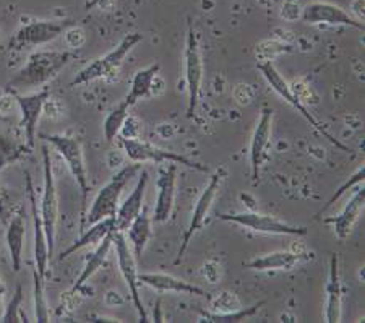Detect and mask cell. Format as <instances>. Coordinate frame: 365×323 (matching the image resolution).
<instances>
[{"mask_svg": "<svg viewBox=\"0 0 365 323\" xmlns=\"http://www.w3.org/2000/svg\"><path fill=\"white\" fill-rule=\"evenodd\" d=\"M0 202H2V193H0Z\"/></svg>", "mask_w": 365, "mask_h": 323, "instance_id": "cell-42", "label": "cell"}, {"mask_svg": "<svg viewBox=\"0 0 365 323\" xmlns=\"http://www.w3.org/2000/svg\"><path fill=\"white\" fill-rule=\"evenodd\" d=\"M70 26H75V21L70 19L26 21L11 36L9 49L23 51L28 48H39V46H44L57 39L58 36H62Z\"/></svg>", "mask_w": 365, "mask_h": 323, "instance_id": "cell-6", "label": "cell"}, {"mask_svg": "<svg viewBox=\"0 0 365 323\" xmlns=\"http://www.w3.org/2000/svg\"><path fill=\"white\" fill-rule=\"evenodd\" d=\"M76 54L70 51H36L28 57L25 66L15 73L7 83V90L11 93L26 91L49 83L75 61Z\"/></svg>", "mask_w": 365, "mask_h": 323, "instance_id": "cell-1", "label": "cell"}, {"mask_svg": "<svg viewBox=\"0 0 365 323\" xmlns=\"http://www.w3.org/2000/svg\"><path fill=\"white\" fill-rule=\"evenodd\" d=\"M240 309V302L237 296L234 292L225 291L221 292L213 301V307H211V312H217V314H229L234 312V310Z\"/></svg>", "mask_w": 365, "mask_h": 323, "instance_id": "cell-33", "label": "cell"}, {"mask_svg": "<svg viewBox=\"0 0 365 323\" xmlns=\"http://www.w3.org/2000/svg\"><path fill=\"white\" fill-rule=\"evenodd\" d=\"M4 297H5V284H4V281H2V276H0V317H2L4 309H5Z\"/></svg>", "mask_w": 365, "mask_h": 323, "instance_id": "cell-39", "label": "cell"}, {"mask_svg": "<svg viewBox=\"0 0 365 323\" xmlns=\"http://www.w3.org/2000/svg\"><path fill=\"white\" fill-rule=\"evenodd\" d=\"M140 283L150 286L151 289L158 292H178V294H192L203 297L208 294L200 286L188 283L185 280H180L178 276L168 273H143L138 275Z\"/></svg>", "mask_w": 365, "mask_h": 323, "instance_id": "cell-20", "label": "cell"}, {"mask_svg": "<svg viewBox=\"0 0 365 323\" xmlns=\"http://www.w3.org/2000/svg\"><path fill=\"white\" fill-rule=\"evenodd\" d=\"M26 237V218L23 213L14 215L5 229V239H7V247L10 252V262L14 272L19 273L21 270L23 260V247H25Z\"/></svg>", "mask_w": 365, "mask_h": 323, "instance_id": "cell-23", "label": "cell"}, {"mask_svg": "<svg viewBox=\"0 0 365 323\" xmlns=\"http://www.w3.org/2000/svg\"><path fill=\"white\" fill-rule=\"evenodd\" d=\"M7 121H9V117L5 116V114L2 113V111H0V122H7Z\"/></svg>", "mask_w": 365, "mask_h": 323, "instance_id": "cell-40", "label": "cell"}, {"mask_svg": "<svg viewBox=\"0 0 365 323\" xmlns=\"http://www.w3.org/2000/svg\"><path fill=\"white\" fill-rule=\"evenodd\" d=\"M169 166L164 168L158 180V198L153 210L151 221L163 225L168 222L174 208L175 198V180H178V164L168 163Z\"/></svg>", "mask_w": 365, "mask_h": 323, "instance_id": "cell-16", "label": "cell"}, {"mask_svg": "<svg viewBox=\"0 0 365 323\" xmlns=\"http://www.w3.org/2000/svg\"><path fill=\"white\" fill-rule=\"evenodd\" d=\"M26 190L29 197V203H31V215H33V227H34V262H36V272L47 278V272H49V249H47L46 232L43 227V221H41V215L38 210L36 193L33 189V182L29 174L26 173Z\"/></svg>", "mask_w": 365, "mask_h": 323, "instance_id": "cell-18", "label": "cell"}, {"mask_svg": "<svg viewBox=\"0 0 365 323\" xmlns=\"http://www.w3.org/2000/svg\"><path fill=\"white\" fill-rule=\"evenodd\" d=\"M132 106L128 104L125 99L120 101L115 108L110 109V113L106 116L104 124H103V132H104V138L108 143H114L115 138H119L122 125L125 124L127 117H128V111H130Z\"/></svg>", "mask_w": 365, "mask_h": 323, "instance_id": "cell-28", "label": "cell"}, {"mask_svg": "<svg viewBox=\"0 0 365 323\" xmlns=\"http://www.w3.org/2000/svg\"><path fill=\"white\" fill-rule=\"evenodd\" d=\"M160 63H153L150 67L138 70V72L133 75L130 91H128L125 101L130 106H135L138 101H141V99L153 96V83H155L156 76L160 75Z\"/></svg>", "mask_w": 365, "mask_h": 323, "instance_id": "cell-27", "label": "cell"}, {"mask_svg": "<svg viewBox=\"0 0 365 323\" xmlns=\"http://www.w3.org/2000/svg\"><path fill=\"white\" fill-rule=\"evenodd\" d=\"M138 180L135 184L130 195L125 198V202L119 205V208L115 211L114 221H115V231L117 232H125L128 226L132 225V221L140 215V211L145 207V193L146 187H148V173L145 169H141L138 173Z\"/></svg>", "mask_w": 365, "mask_h": 323, "instance_id": "cell-17", "label": "cell"}, {"mask_svg": "<svg viewBox=\"0 0 365 323\" xmlns=\"http://www.w3.org/2000/svg\"><path fill=\"white\" fill-rule=\"evenodd\" d=\"M140 171H141V164L133 163V164H128L125 168H122L119 173H115L113 178H110L108 184L98 192L96 198L93 200L91 208L86 215L88 226L99 220L109 218V216H115V211L119 208L122 192L127 189V185L130 184L135 178H137Z\"/></svg>", "mask_w": 365, "mask_h": 323, "instance_id": "cell-3", "label": "cell"}, {"mask_svg": "<svg viewBox=\"0 0 365 323\" xmlns=\"http://www.w3.org/2000/svg\"><path fill=\"white\" fill-rule=\"evenodd\" d=\"M203 275L210 283H216L217 278H220V268H217V263L213 260L206 262L203 267Z\"/></svg>", "mask_w": 365, "mask_h": 323, "instance_id": "cell-36", "label": "cell"}, {"mask_svg": "<svg viewBox=\"0 0 365 323\" xmlns=\"http://www.w3.org/2000/svg\"><path fill=\"white\" fill-rule=\"evenodd\" d=\"M341 312H343V289H341L339 278V258L336 254H333L331 262H329V276L327 284L325 320L328 323H338L341 322Z\"/></svg>", "mask_w": 365, "mask_h": 323, "instance_id": "cell-22", "label": "cell"}, {"mask_svg": "<svg viewBox=\"0 0 365 323\" xmlns=\"http://www.w3.org/2000/svg\"><path fill=\"white\" fill-rule=\"evenodd\" d=\"M21 302H23V287L19 284L15 287L14 296H11L7 307L4 309V314L0 317V322L4 323H19V322H28L26 315H21Z\"/></svg>", "mask_w": 365, "mask_h": 323, "instance_id": "cell-32", "label": "cell"}, {"mask_svg": "<svg viewBox=\"0 0 365 323\" xmlns=\"http://www.w3.org/2000/svg\"><path fill=\"white\" fill-rule=\"evenodd\" d=\"M310 258H314V255L305 250H279L253 258V260L245 263V268L258 270V272H274V270H284V272H287V270H292L299 265L300 262H307Z\"/></svg>", "mask_w": 365, "mask_h": 323, "instance_id": "cell-19", "label": "cell"}, {"mask_svg": "<svg viewBox=\"0 0 365 323\" xmlns=\"http://www.w3.org/2000/svg\"><path fill=\"white\" fill-rule=\"evenodd\" d=\"M4 234V229H2V222H0V236H2Z\"/></svg>", "mask_w": 365, "mask_h": 323, "instance_id": "cell-41", "label": "cell"}, {"mask_svg": "<svg viewBox=\"0 0 365 323\" xmlns=\"http://www.w3.org/2000/svg\"><path fill=\"white\" fill-rule=\"evenodd\" d=\"M221 221L234 222V225L244 226L250 231L262 232V234H273V236H307L309 229L304 226H294L289 222L282 221L274 216L255 213V211H244V213H231V215H220L217 216Z\"/></svg>", "mask_w": 365, "mask_h": 323, "instance_id": "cell-9", "label": "cell"}, {"mask_svg": "<svg viewBox=\"0 0 365 323\" xmlns=\"http://www.w3.org/2000/svg\"><path fill=\"white\" fill-rule=\"evenodd\" d=\"M63 36H66L70 48H80V46L85 43V31L76 25L70 26L67 31L63 33Z\"/></svg>", "mask_w": 365, "mask_h": 323, "instance_id": "cell-35", "label": "cell"}, {"mask_svg": "<svg viewBox=\"0 0 365 323\" xmlns=\"http://www.w3.org/2000/svg\"><path fill=\"white\" fill-rule=\"evenodd\" d=\"M43 140L54 146L56 151L62 156V160L66 161L70 174L73 175L76 185L81 190V210L85 211L91 185L90 179H88L81 142L76 137H72V135H43Z\"/></svg>", "mask_w": 365, "mask_h": 323, "instance_id": "cell-5", "label": "cell"}, {"mask_svg": "<svg viewBox=\"0 0 365 323\" xmlns=\"http://www.w3.org/2000/svg\"><path fill=\"white\" fill-rule=\"evenodd\" d=\"M114 232V231H113ZM113 232H109L108 236H106L101 242L98 244V247L94 249L93 254L88 257L86 260V265L85 268L81 270V273L78 278H76L75 284L72 287V291H70V294L75 296L76 292L83 289V286L90 281L94 275H96L99 272V268H101L104 265L106 258H108L110 249H113Z\"/></svg>", "mask_w": 365, "mask_h": 323, "instance_id": "cell-25", "label": "cell"}, {"mask_svg": "<svg viewBox=\"0 0 365 323\" xmlns=\"http://www.w3.org/2000/svg\"><path fill=\"white\" fill-rule=\"evenodd\" d=\"M302 20L310 25H336V26H351L364 31L365 26L362 21L356 20L349 11L341 9L339 5L327 2L309 4L302 11Z\"/></svg>", "mask_w": 365, "mask_h": 323, "instance_id": "cell-15", "label": "cell"}, {"mask_svg": "<svg viewBox=\"0 0 365 323\" xmlns=\"http://www.w3.org/2000/svg\"><path fill=\"white\" fill-rule=\"evenodd\" d=\"M273 109L263 108L260 119L257 122L255 132L252 135L250 142V168H252V180L257 182L260 178V171L264 160L268 156L269 142H272L273 130Z\"/></svg>", "mask_w": 365, "mask_h": 323, "instance_id": "cell-14", "label": "cell"}, {"mask_svg": "<svg viewBox=\"0 0 365 323\" xmlns=\"http://www.w3.org/2000/svg\"><path fill=\"white\" fill-rule=\"evenodd\" d=\"M11 95H14L15 103L20 109V125L25 130L26 145L33 150L34 143H36L38 122L44 113V106L51 98L49 90L44 88V90L29 93V95H16V93H11Z\"/></svg>", "mask_w": 365, "mask_h": 323, "instance_id": "cell-13", "label": "cell"}, {"mask_svg": "<svg viewBox=\"0 0 365 323\" xmlns=\"http://www.w3.org/2000/svg\"><path fill=\"white\" fill-rule=\"evenodd\" d=\"M257 68L260 70V73L263 75V78L268 81V85L272 86V90L276 93V95H278L282 101L284 103H287L291 106L292 109H296L297 113L304 117L305 121L309 122V124L315 128V132H319L320 135H323V137L325 138H328L329 142H331L333 145H336L338 148H341L343 151H351L349 148H347V146H344L343 143H339L336 138L333 137L331 133H329L325 127H323L319 121L315 119L314 117V114L310 113V111L307 109V106H305L304 103H302V99L299 98V95L296 91L292 90V86L287 83L286 81V78L284 76H282L279 72H278V68H276L274 66H273V62L272 61H260L257 63Z\"/></svg>", "mask_w": 365, "mask_h": 323, "instance_id": "cell-4", "label": "cell"}, {"mask_svg": "<svg viewBox=\"0 0 365 323\" xmlns=\"http://www.w3.org/2000/svg\"><path fill=\"white\" fill-rule=\"evenodd\" d=\"M225 178H226V169L220 168L213 175H211V179L208 184H206L205 190L202 192V195H200V198L197 200V205H195V208H193L190 222H188V227L185 229L184 237H182L180 249L178 252V258H175V262H174L175 265H179V263L182 262V258H184L193 236H195L200 229L205 226L206 216L210 215V210H211V207H213L217 193H220L221 184H222V180H225Z\"/></svg>", "mask_w": 365, "mask_h": 323, "instance_id": "cell-8", "label": "cell"}, {"mask_svg": "<svg viewBox=\"0 0 365 323\" xmlns=\"http://www.w3.org/2000/svg\"><path fill=\"white\" fill-rule=\"evenodd\" d=\"M143 41V34L140 33H128L122 38V41L115 48L108 52V54L103 57L94 58L93 62L88 63L86 67L80 70L78 73L75 75V78L70 81V86H80L91 83V81L96 80H109L117 75L119 68L122 67L125 57L130 54V51L137 46L138 43Z\"/></svg>", "mask_w": 365, "mask_h": 323, "instance_id": "cell-2", "label": "cell"}, {"mask_svg": "<svg viewBox=\"0 0 365 323\" xmlns=\"http://www.w3.org/2000/svg\"><path fill=\"white\" fill-rule=\"evenodd\" d=\"M29 151H31V148L28 145H20L15 140L0 135V168L21 160Z\"/></svg>", "mask_w": 365, "mask_h": 323, "instance_id": "cell-30", "label": "cell"}, {"mask_svg": "<svg viewBox=\"0 0 365 323\" xmlns=\"http://www.w3.org/2000/svg\"><path fill=\"white\" fill-rule=\"evenodd\" d=\"M185 80L188 88V117L195 116L197 106L200 101V93H202L203 81V58L200 52L198 38L193 26H188L187 44H185Z\"/></svg>", "mask_w": 365, "mask_h": 323, "instance_id": "cell-12", "label": "cell"}, {"mask_svg": "<svg viewBox=\"0 0 365 323\" xmlns=\"http://www.w3.org/2000/svg\"><path fill=\"white\" fill-rule=\"evenodd\" d=\"M113 231H115L114 216H109V218H104V220L93 222V225H90V227H88L85 232H81V236L76 239L68 249L62 252L61 257H58V260L61 262L66 260L67 257L73 255L75 252H78L85 247H90V245H98L106 236H108L109 232H113Z\"/></svg>", "mask_w": 365, "mask_h": 323, "instance_id": "cell-24", "label": "cell"}, {"mask_svg": "<svg viewBox=\"0 0 365 323\" xmlns=\"http://www.w3.org/2000/svg\"><path fill=\"white\" fill-rule=\"evenodd\" d=\"M106 2H109V0H88V2L85 4V10H93V9L103 7Z\"/></svg>", "mask_w": 365, "mask_h": 323, "instance_id": "cell-38", "label": "cell"}, {"mask_svg": "<svg viewBox=\"0 0 365 323\" xmlns=\"http://www.w3.org/2000/svg\"><path fill=\"white\" fill-rule=\"evenodd\" d=\"M364 179H365V168L362 166L361 169H359V171L354 174V175H351L349 179H347L343 185L339 187L338 189V192L334 193V195L328 200V203L325 205V207H323L322 210H320V213L319 215H322V213H325V211L329 208V207H333L334 205V202H336V200L343 195L344 192H347L351 189V187H354V185H361V184H364Z\"/></svg>", "mask_w": 365, "mask_h": 323, "instance_id": "cell-34", "label": "cell"}, {"mask_svg": "<svg viewBox=\"0 0 365 323\" xmlns=\"http://www.w3.org/2000/svg\"><path fill=\"white\" fill-rule=\"evenodd\" d=\"M151 226H153L151 216L148 215L146 207H143V210L140 211V215L132 221V225L128 226V229L125 231L128 242L132 245L130 249L137 260H140L141 255H143L146 244H148V240L151 237Z\"/></svg>", "mask_w": 365, "mask_h": 323, "instance_id": "cell-26", "label": "cell"}, {"mask_svg": "<svg viewBox=\"0 0 365 323\" xmlns=\"http://www.w3.org/2000/svg\"><path fill=\"white\" fill-rule=\"evenodd\" d=\"M120 146L125 151V155L132 163H175L188 169H195L200 173H206V168L195 161L188 160L187 156L179 155V153L160 148V146L153 145L150 142L140 138H120Z\"/></svg>", "mask_w": 365, "mask_h": 323, "instance_id": "cell-7", "label": "cell"}, {"mask_svg": "<svg viewBox=\"0 0 365 323\" xmlns=\"http://www.w3.org/2000/svg\"><path fill=\"white\" fill-rule=\"evenodd\" d=\"M113 245L115 247L117 254V263H119V270L125 280L128 291H130L132 301L135 309H137L140 322H150L148 314H146V309L141 301L140 296V280H138V270H137V258H135L130 245L127 242L125 232H113Z\"/></svg>", "mask_w": 365, "mask_h": 323, "instance_id": "cell-11", "label": "cell"}, {"mask_svg": "<svg viewBox=\"0 0 365 323\" xmlns=\"http://www.w3.org/2000/svg\"><path fill=\"white\" fill-rule=\"evenodd\" d=\"M364 4L365 0H354L351 5V15L362 23H364Z\"/></svg>", "mask_w": 365, "mask_h": 323, "instance_id": "cell-37", "label": "cell"}, {"mask_svg": "<svg viewBox=\"0 0 365 323\" xmlns=\"http://www.w3.org/2000/svg\"><path fill=\"white\" fill-rule=\"evenodd\" d=\"M364 205H365V189L362 185V189L359 187L356 190L354 195L346 203V207L338 216H333V218H328L325 222H329L333 225L334 234L339 240H346L349 237V234L352 231V227L359 220V216L364 211Z\"/></svg>", "mask_w": 365, "mask_h": 323, "instance_id": "cell-21", "label": "cell"}, {"mask_svg": "<svg viewBox=\"0 0 365 323\" xmlns=\"http://www.w3.org/2000/svg\"><path fill=\"white\" fill-rule=\"evenodd\" d=\"M43 158H44V189L43 198H41V221L46 232L47 249H49V257L54 254V239H56V226L58 218V197L56 189V179L52 173L51 163V151L47 146H43Z\"/></svg>", "mask_w": 365, "mask_h": 323, "instance_id": "cell-10", "label": "cell"}, {"mask_svg": "<svg viewBox=\"0 0 365 323\" xmlns=\"http://www.w3.org/2000/svg\"><path fill=\"white\" fill-rule=\"evenodd\" d=\"M33 281H34V315H36V320L44 323L49 322V307H47L46 301V278H43L34 268L33 272Z\"/></svg>", "mask_w": 365, "mask_h": 323, "instance_id": "cell-31", "label": "cell"}, {"mask_svg": "<svg viewBox=\"0 0 365 323\" xmlns=\"http://www.w3.org/2000/svg\"><path fill=\"white\" fill-rule=\"evenodd\" d=\"M267 304V301H258L250 307L245 309H237L234 312L229 314H217V312H208V310H198L200 314V322H206V323H240L250 317L257 315L258 310H260L263 305Z\"/></svg>", "mask_w": 365, "mask_h": 323, "instance_id": "cell-29", "label": "cell"}]
</instances>
